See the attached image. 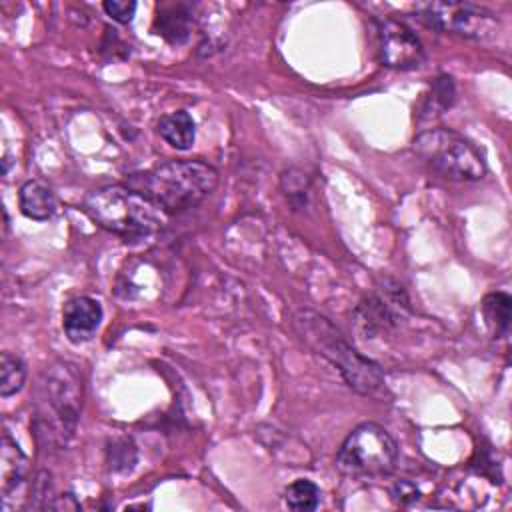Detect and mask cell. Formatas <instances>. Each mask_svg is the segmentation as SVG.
<instances>
[{"label":"cell","instance_id":"6da1fadb","mask_svg":"<svg viewBox=\"0 0 512 512\" xmlns=\"http://www.w3.org/2000/svg\"><path fill=\"white\" fill-rule=\"evenodd\" d=\"M292 332L316 356L330 362L348 388L364 396H376L384 390V372L368 356L360 354L346 336L330 322V318L314 310H298L290 320Z\"/></svg>","mask_w":512,"mask_h":512},{"label":"cell","instance_id":"7a4b0ae2","mask_svg":"<svg viewBox=\"0 0 512 512\" xmlns=\"http://www.w3.org/2000/svg\"><path fill=\"white\" fill-rule=\"evenodd\" d=\"M82 394L84 386L78 364L56 360L42 372L34 396V428L42 444L54 448L70 444L80 420Z\"/></svg>","mask_w":512,"mask_h":512},{"label":"cell","instance_id":"3957f363","mask_svg":"<svg viewBox=\"0 0 512 512\" xmlns=\"http://www.w3.org/2000/svg\"><path fill=\"white\" fill-rule=\"evenodd\" d=\"M128 186L146 196L160 212L182 214L216 190L218 172L202 160H168L134 174Z\"/></svg>","mask_w":512,"mask_h":512},{"label":"cell","instance_id":"277c9868","mask_svg":"<svg viewBox=\"0 0 512 512\" xmlns=\"http://www.w3.org/2000/svg\"><path fill=\"white\" fill-rule=\"evenodd\" d=\"M84 210L124 242H142L162 228V214L146 196L124 184H108L84 198Z\"/></svg>","mask_w":512,"mask_h":512},{"label":"cell","instance_id":"5b68a950","mask_svg":"<svg viewBox=\"0 0 512 512\" xmlns=\"http://www.w3.org/2000/svg\"><path fill=\"white\" fill-rule=\"evenodd\" d=\"M412 150L434 174L452 182H476L486 174L478 148L450 128L420 132L412 142Z\"/></svg>","mask_w":512,"mask_h":512},{"label":"cell","instance_id":"8992f818","mask_svg":"<svg viewBox=\"0 0 512 512\" xmlns=\"http://www.w3.org/2000/svg\"><path fill=\"white\" fill-rule=\"evenodd\" d=\"M398 462V444L386 428L376 422L358 424L340 444L336 468L354 478L384 476Z\"/></svg>","mask_w":512,"mask_h":512},{"label":"cell","instance_id":"52a82bcc","mask_svg":"<svg viewBox=\"0 0 512 512\" xmlns=\"http://www.w3.org/2000/svg\"><path fill=\"white\" fill-rule=\"evenodd\" d=\"M418 18L440 30L468 40L486 42L496 38L500 22L494 12L470 2H428L418 6Z\"/></svg>","mask_w":512,"mask_h":512},{"label":"cell","instance_id":"ba28073f","mask_svg":"<svg viewBox=\"0 0 512 512\" xmlns=\"http://www.w3.org/2000/svg\"><path fill=\"white\" fill-rule=\"evenodd\" d=\"M378 58L394 70H414L424 62V48L418 36L398 20H382L376 28Z\"/></svg>","mask_w":512,"mask_h":512},{"label":"cell","instance_id":"9c48e42d","mask_svg":"<svg viewBox=\"0 0 512 512\" xmlns=\"http://www.w3.org/2000/svg\"><path fill=\"white\" fill-rule=\"evenodd\" d=\"M406 310L408 300L400 286H396V290L384 288L356 308V324L366 338H374L380 332L398 326Z\"/></svg>","mask_w":512,"mask_h":512},{"label":"cell","instance_id":"30bf717a","mask_svg":"<svg viewBox=\"0 0 512 512\" xmlns=\"http://www.w3.org/2000/svg\"><path fill=\"white\" fill-rule=\"evenodd\" d=\"M102 306L92 296H74L62 308V328L72 344L88 342L102 322Z\"/></svg>","mask_w":512,"mask_h":512},{"label":"cell","instance_id":"8fae6325","mask_svg":"<svg viewBox=\"0 0 512 512\" xmlns=\"http://www.w3.org/2000/svg\"><path fill=\"white\" fill-rule=\"evenodd\" d=\"M28 478V458L10 434H2L0 442V494L2 506H6Z\"/></svg>","mask_w":512,"mask_h":512},{"label":"cell","instance_id":"7c38bea8","mask_svg":"<svg viewBox=\"0 0 512 512\" xmlns=\"http://www.w3.org/2000/svg\"><path fill=\"white\" fill-rule=\"evenodd\" d=\"M18 206L20 212L36 222L50 220L56 210L58 202L54 192L40 180H26L18 190Z\"/></svg>","mask_w":512,"mask_h":512},{"label":"cell","instance_id":"4fadbf2b","mask_svg":"<svg viewBox=\"0 0 512 512\" xmlns=\"http://www.w3.org/2000/svg\"><path fill=\"white\" fill-rule=\"evenodd\" d=\"M154 30L170 44H184L192 32V10L186 4L158 8Z\"/></svg>","mask_w":512,"mask_h":512},{"label":"cell","instance_id":"5bb4252c","mask_svg":"<svg viewBox=\"0 0 512 512\" xmlns=\"http://www.w3.org/2000/svg\"><path fill=\"white\" fill-rule=\"evenodd\" d=\"M156 130L160 138L176 150H188L196 140V124L186 110H174L160 116Z\"/></svg>","mask_w":512,"mask_h":512},{"label":"cell","instance_id":"9a60e30c","mask_svg":"<svg viewBox=\"0 0 512 512\" xmlns=\"http://www.w3.org/2000/svg\"><path fill=\"white\" fill-rule=\"evenodd\" d=\"M512 298L506 292H490L482 300V314L496 338H502L510 330Z\"/></svg>","mask_w":512,"mask_h":512},{"label":"cell","instance_id":"2e32d148","mask_svg":"<svg viewBox=\"0 0 512 512\" xmlns=\"http://www.w3.org/2000/svg\"><path fill=\"white\" fill-rule=\"evenodd\" d=\"M26 382V364L24 360L14 354L4 350L0 354V396L10 398L22 390Z\"/></svg>","mask_w":512,"mask_h":512},{"label":"cell","instance_id":"e0dca14e","mask_svg":"<svg viewBox=\"0 0 512 512\" xmlns=\"http://www.w3.org/2000/svg\"><path fill=\"white\" fill-rule=\"evenodd\" d=\"M282 498L290 510L310 512L316 510L320 504V488L308 478H296L284 488Z\"/></svg>","mask_w":512,"mask_h":512},{"label":"cell","instance_id":"ac0fdd59","mask_svg":"<svg viewBox=\"0 0 512 512\" xmlns=\"http://www.w3.org/2000/svg\"><path fill=\"white\" fill-rule=\"evenodd\" d=\"M456 100V88H454V82L450 76L442 74L434 80L432 84V90L426 98V106L424 110L430 112V114H440L442 110H448Z\"/></svg>","mask_w":512,"mask_h":512},{"label":"cell","instance_id":"d6986e66","mask_svg":"<svg viewBox=\"0 0 512 512\" xmlns=\"http://www.w3.org/2000/svg\"><path fill=\"white\" fill-rule=\"evenodd\" d=\"M280 188L286 194V198L296 206L302 208L308 200V190H310V178L296 168H290L286 172H282L280 178Z\"/></svg>","mask_w":512,"mask_h":512},{"label":"cell","instance_id":"ffe728a7","mask_svg":"<svg viewBox=\"0 0 512 512\" xmlns=\"http://www.w3.org/2000/svg\"><path fill=\"white\" fill-rule=\"evenodd\" d=\"M108 462L114 472L132 470L136 464V448H134L132 440H128V438L114 440L108 448Z\"/></svg>","mask_w":512,"mask_h":512},{"label":"cell","instance_id":"44dd1931","mask_svg":"<svg viewBox=\"0 0 512 512\" xmlns=\"http://www.w3.org/2000/svg\"><path fill=\"white\" fill-rule=\"evenodd\" d=\"M54 500H56V496H54L50 474L48 472H40L34 478V484L30 488L28 508H52Z\"/></svg>","mask_w":512,"mask_h":512},{"label":"cell","instance_id":"7402d4cb","mask_svg":"<svg viewBox=\"0 0 512 512\" xmlns=\"http://www.w3.org/2000/svg\"><path fill=\"white\" fill-rule=\"evenodd\" d=\"M102 8L118 24H130L136 14L138 4L132 0H106V2H102Z\"/></svg>","mask_w":512,"mask_h":512}]
</instances>
